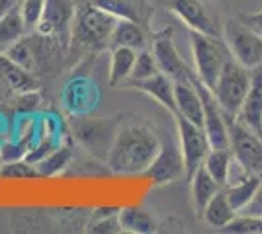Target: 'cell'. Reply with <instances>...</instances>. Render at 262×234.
Returning <instances> with one entry per match:
<instances>
[{
  "mask_svg": "<svg viewBox=\"0 0 262 234\" xmlns=\"http://www.w3.org/2000/svg\"><path fill=\"white\" fill-rule=\"evenodd\" d=\"M159 148H161V141L151 127L129 125L118 131L106 156V164L110 172L118 176L145 174V170L151 166Z\"/></svg>",
  "mask_w": 262,
  "mask_h": 234,
  "instance_id": "1",
  "label": "cell"
},
{
  "mask_svg": "<svg viewBox=\"0 0 262 234\" xmlns=\"http://www.w3.org/2000/svg\"><path fill=\"white\" fill-rule=\"evenodd\" d=\"M116 22L118 20L112 14L94 6L92 2H84V4L77 6L73 28H71L73 49L102 51L104 47H110Z\"/></svg>",
  "mask_w": 262,
  "mask_h": 234,
  "instance_id": "2",
  "label": "cell"
},
{
  "mask_svg": "<svg viewBox=\"0 0 262 234\" xmlns=\"http://www.w3.org/2000/svg\"><path fill=\"white\" fill-rule=\"evenodd\" d=\"M252 70L239 65L233 57L225 61L213 86V96L217 100L225 119H235L241 112V106L247 98V92L251 88Z\"/></svg>",
  "mask_w": 262,
  "mask_h": 234,
  "instance_id": "3",
  "label": "cell"
},
{
  "mask_svg": "<svg viewBox=\"0 0 262 234\" xmlns=\"http://www.w3.org/2000/svg\"><path fill=\"white\" fill-rule=\"evenodd\" d=\"M190 47H192L198 78L209 90H213L221 68L231 57L223 37H211V35L190 32Z\"/></svg>",
  "mask_w": 262,
  "mask_h": 234,
  "instance_id": "4",
  "label": "cell"
},
{
  "mask_svg": "<svg viewBox=\"0 0 262 234\" xmlns=\"http://www.w3.org/2000/svg\"><path fill=\"white\" fill-rule=\"evenodd\" d=\"M223 41L229 55L249 70L262 67V35L241 20H227L223 23Z\"/></svg>",
  "mask_w": 262,
  "mask_h": 234,
  "instance_id": "5",
  "label": "cell"
},
{
  "mask_svg": "<svg viewBox=\"0 0 262 234\" xmlns=\"http://www.w3.org/2000/svg\"><path fill=\"white\" fill-rule=\"evenodd\" d=\"M227 129L233 160L243 168L245 174L262 178V137L237 119H227Z\"/></svg>",
  "mask_w": 262,
  "mask_h": 234,
  "instance_id": "6",
  "label": "cell"
},
{
  "mask_svg": "<svg viewBox=\"0 0 262 234\" xmlns=\"http://www.w3.org/2000/svg\"><path fill=\"white\" fill-rule=\"evenodd\" d=\"M174 121L176 131H178V145H180V150L184 156V178L190 179L192 174L204 164L206 156L211 150V145H209L204 127L186 119L180 113L174 115Z\"/></svg>",
  "mask_w": 262,
  "mask_h": 234,
  "instance_id": "7",
  "label": "cell"
},
{
  "mask_svg": "<svg viewBox=\"0 0 262 234\" xmlns=\"http://www.w3.org/2000/svg\"><path fill=\"white\" fill-rule=\"evenodd\" d=\"M166 8L184 23L190 32L223 37V25L219 18L202 0H166Z\"/></svg>",
  "mask_w": 262,
  "mask_h": 234,
  "instance_id": "8",
  "label": "cell"
},
{
  "mask_svg": "<svg viewBox=\"0 0 262 234\" xmlns=\"http://www.w3.org/2000/svg\"><path fill=\"white\" fill-rule=\"evenodd\" d=\"M73 131L78 143L102 160H106L118 135L116 119H77L73 121Z\"/></svg>",
  "mask_w": 262,
  "mask_h": 234,
  "instance_id": "9",
  "label": "cell"
},
{
  "mask_svg": "<svg viewBox=\"0 0 262 234\" xmlns=\"http://www.w3.org/2000/svg\"><path fill=\"white\" fill-rule=\"evenodd\" d=\"M153 186H166L184 176V156L174 141H161V148L143 174Z\"/></svg>",
  "mask_w": 262,
  "mask_h": 234,
  "instance_id": "10",
  "label": "cell"
},
{
  "mask_svg": "<svg viewBox=\"0 0 262 234\" xmlns=\"http://www.w3.org/2000/svg\"><path fill=\"white\" fill-rule=\"evenodd\" d=\"M151 43H153V57L159 65V70L170 76L174 82L190 80L192 78V68L184 63V59L178 55V49L172 39V30H163L151 34Z\"/></svg>",
  "mask_w": 262,
  "mask_h": 234,
  "instance_id": "11",
  "label": "cell"
},
{
  "mask_svg": "<svg viewBox=\"0 0 262 234\" xmlns=\"http://www.w3.org/2000/svg\"><path fill=\"white\" fill-rule=\"evenodd\" d=\"M75 12H77V6L73 0H47L43 18L37 25V32L47 37L61 39L67 45L71 39Z\"/></svg>",
  "mask_w": 262,
  "mask_h": 234,
  "instance_id": "12",
  "label": "cell"
},
{
  "mask_svg": "<svg viewBox=\"0 0 262 234\" xmlns=\"http://www.w3.org/2000/svg\"><path fill=\"white\" fill-rule=\"evenodd\" d=\"M90 2L112 14L116 20H131L141 23L145 30L151 28L155 8L149 0H90Z\"/></svg>",
  "mask_w": 262,
  "mask_h": 234,
  "instance_id": "13",
  "label": "cell"
},
{
  "mask_svg": "<svg viewBox=\"0 0 262 234\" xmlns=\"http://www.w3.org/2000/svg\"><path fill=\"white\" fill-rule=\"evenodd\" d=\"M235 119L262 137V67L252 70L251 88Z\"/></svg>",
  "mask_w": 262,
  "mask_h": 234,
  "instance_id": "14",
  "label": "cell"
},
{
  "mask_svg": "<svg viewBox=\"0 0 262 234\" xmlns=\"http://www.w3.org/2000/svg\"><path fill=\"white\" fill-rule=\"evenodd\" d=\"M131 88L139 90L143 94H147L149 98H153L157 103H161L164 110L174 115L176 113V98H174V80L166 76L164 72H157L151 78H145L139 82H129Z\"/></svg>",
  "mask_w": 262,
  "mask_h": 234,
  "instance_id": "15",
  "label": "cell"
},
{
  "mask_svg": "<svg viewBox=\"0 0 262 234\" xmlns=\"http://www.w3.org/2000/svg\"><path fill=\"white\" fill-rule=\"evenodd\" d=\"M174 98L176 113H180V115H184L186 119H190L192 123L204 127V108H202V100H200V94H198L192 78L182 80V82H174Z\"/></svg>",
  "mask_w": 262,
  "mask_h": 234,
  "instance_id": "16",
  "label": "cell"
},
{
  "mask_svg": "<svg viewBox=\"0 0 262 234\" xmlns=\"http://www.w3.org/2000/svg\"><path fill=\"white\" fill-rule=\"evenodd\" d=\"M151 39L149 30H145L141 23L131 22V20H118L112 32V47H129L135 51L147 49Z\"/></svg>",
  "mask_w": 262,
  "mask_h": 234,
  "instance_id": "17",
  "label": "cell"
},
{
  "mask_svg": "<svg viewBox=\"0 0 262 234\" xmlns=\"http://www.w3.org/2000/svg\"><path fill=\"white\" fill-rule=\"evenodd\" d=\"M118 223L121 232L151 234L157 230V221L153 215L143 207H121L118 211Z\"/></svg>",
  "mask_w": 262,
  "mask_h": 234,
  "instance_id": "18",
  "label": "cell"
},
{
  "mask_svg": "<svg viewBox=\"0 0 262 234\" xmlns=\"http://www.w3.org/2000/svg\"><path fill=\"white\" fill-rule=\"evenodd\" d=\"M237 215H239V213L231 207L229 199H227V193H225L223 188L209 199V203L206 205V209L202 211V217H204L206 224L211 226V228H219V230H223Z\"/></svg>",
  "mask_w": 262,
  "mask_h": 234,
  "instance_id": "19",
  "label": "cell"
},
{
  "mask_svg": "<svg viewBox=\"0 0 262 234\" xmlns=\"http://www.w3.org/2000/svg\"><path fill=\"white\" fill-rule=\"evenodd\" d=\"M260 181H262V178L252 176V174H245V176H241V178L229 181L223 190L227 193V199H229L231 207L237 213L243 211V209L251 203L252 197H254V193L258 190Z\"/></svg>",
  "mask_w": 262,
  "mask_h": 234,
  "instance_id": "20",
  "label": "cell"
},
{
  "mask_svg": "<svg viewBox=\"0 0 262 234\" xmlns=\"http://www.w3.org/2000/svg\"><path fill=\"white\" fill-rule=\"evenodd\" d=\"M135 57L137 51L129 47H112V57H110V74L108 82L110 86H120L123 82H127L133 65H135Z\"/></svg>",
  "mask_w": 262,
  "mask_h": 234,
  "instance_id": "21",
  "label": "cell"
},
{
  "mask_svg": "<svg viewBox=\"0 0 262 234\" xmlns=\"http://www.w3.org/2000/svg\"><path fill=\"white\" fill-rule=\"evenodd\" d=\"M28 34L26 23L20 14V6H12L0 18V53H6L16 41H20Z\"/></svg>",
  "mask_w": 262,
  "mask_h": 234,
  "instance_id": "22",
  "label": "cell"
},
{
  "mask_svg": "<svg viewBox=\"0 0 262 234\" xmlns=\"http://www.w3.org/2000/svg\"><path fill=\"white\" fill-rule=\"evenodd\" d=\"M190 181H192V201H194V207H196L198 215H202V211L206 209L209 199L221 190V186L209 176L208 170L204 168V164L192 174Z\"/></svg>",
  "mask_w": 262,
  "mask_h": 234,
  "instance_id": "23",
  "label": "cell"
},
{
  "mask_svg": "<svg viewBox=\"0 0 262 234\" xmlns=\"http://www.w3.org/2000/svg\"><path fill=\"white\" fill-rule=\"evenodd\" d=\"M0 78L14 92L28 94V92H32L35 88V80L32 78V72H28L26 68L18 67L16 63H12L4 53H0Z\"/></svg>",
  "mask_w": 262,
  "mask_h": 234,
  "instance_id": "24",
  "label": "cell"
},
{
  "mask_svg": "<svg viewBox=\"0 0 262 234\" xmlns=\"http://www.w3.org/2000/svg\"><path fill=\"white\" fill-rule=\"evenodd\" d=\"M231 166H233V154L229 148H211L204 160V168L221 188L229 184Z\"/></svg>",
  "mask_w": 262,
  "mask_h": 234,
  "instance_id": "25",
  "label": "cell"
},
{
  "mask_svg": "<svg viewBox=\"0 0 262 234\" xmlns=\"http://www.w3.org/2000/svg\"><path fill=\"white\" fill-rule=\"evenodd\" d=\"M73 160V150L71 146H61V148H55L51 154H47L41 160L37 162L35 168L39 172V178H51L55 174H59L61 170H65Z\"/></svg>",
  "mask_w": 262,
  "mask_h": 234,
  "instance_id": "26",
  "label": "cell"
},
{
  "mask_svg": "<svg viewBox=\"0 0 262 234\" xmlns=\"http://www.w3.org/2000/svg\"><path fill=\"white\" fill-rule=\"evenodd\" d=\"M157 72H159V65L155 61L153 53L147 51V49H141V51H137L135 65H133V70H131L129 78H127V84L129 82H139V80H145V78H151Z\"/></svg>",
  "mask_w": 262,
  "mask_h": 234,
  "instance_id": "27",
  "label": "cell"
},
{
  "mask_svg": "<svg viewBox=\"0 0 262 234\" xmlns=\"http://www.w3.org/2000/svg\"><path fill=\"white\" fill-rule=\"evenodd\" d=\"M0 178L2 179H35L39 178V172L35 164L28 162V160H12V162H4L0 168Z\"/></svg>",
  "mask_w": 262,
  "mask_h": 234,
  "instance_id": "28",
  "label": "cell"
},
{
  "mask_svg": "<svg viewBox=\"0 0 262 234\" xmlns=\"http://www.w3.org/2000/svg\"><path fill=\"white\" fill-rule=\"evenodd\" d=\"M4 55L8 57L12 63H16L18 67L26 68L28 72H33L35 67H37V61H35V53H33L32 45L28 43V41H24V37L20 41H16V43L12 45Z\"/></svg>",
  "mask_w": 262,
  "mask_h": 234,
  "instance_id": "29",
  "label": "cell"
},
{
  "mask_svg": "<svg viewBox=\"0 0 262 234\" xmlns=\"http://www.w3.org/2000/svg\"><path fill=\"white\" fill-rule=\"evenodd\" d=\"M223 230L233 234H262V217L239 213Z\"/></svg>",
  "mask_w": 262,
  "mask_h": 234,
  "instance_id": "30",
  "label": "cell"
},
{
  "mask_svg": "<svg viewBox=\"0 0 262 234\" xmlns=\"http://www.w3.org/2000/svg\"><path fill=\"white\" fill-rule=\"evenodd\" d=\"M45 2L47 0H22L20 4V14H22V20L26 23V30L33 32L37 30V25L43 18L45 10Z\"/></svg>",
  "mask_w": 262,
  "mask_h": 234,
  "instance_id": "31",
  "label": "cell"
},
{
  "mask_svg": "<svg viewBox=\"0 0 262 234\" xmlns=\"http://www.w3.org/2000/svg\"><path fill=\"white\" fill-rule=\"evenodd\" d=\"M0 152H2V164L4 162H12V160H20L28 154V148L20 143H6V145L0 146Z\"/></svg>",
  "mask_w": 262,
  "mask_h": 234,
  "instance_id": "32",
  "label": "cell"
},
{
  "mask_svg": "<svg viewBox=\"0 0 262 234\" xmlns=\"http://www.w3.org/2000/svg\"><path fill=\"white\" fill-rule=\"evenodd\" d=\"M90 232H121L120 223H118V215H112L108 219H100L98 223L90 226Z\"/></svg>",
  "mask_w": 262,
  "mask_h": 234,
  "instance_id": "33",
  "label": "cell"
},
{
  "mask_svg": "<svg viewBox=\"0 0 262 234\" xmlns=\"http://www.w3.org/2000/svg\"><path fill=\"white\" fill-rule=\"evenodd\" d=\"M243 215H252V217H262V181L258 186V190L254 193V197L251 199V203L243 209Z\"/></svg>",
  "mask_w": 262,
  "mask_h": 234,
  "instance_id": "34",
  "label": "cell"
},
{
  "mask_svg": "<svg viewBox=\"0 0 262 234\" xmlns=\"http://www.w3.org/2000/svg\"><path fill=\"white\" fill-rule=\"evenodd\" d=\"M239 20L243 23H247L249 28H252L256 34L262 35V10L252 12V14H241Z\"/></svg>",
  "mask_w": 262,
  "mask_h": 234,
  "instance_id": "35",
  "label": "cell"
},
{
  "mask_svg": "<svg viewBox=\"0 0 262 234\" xmlns=\"http://www.w3.org/2000/svg\"><path fill=\"white\" fill-rule=\"evenodd\" d=\"M12 6H16V0H0V18L10 10Z\"/></svg>",
  "mask_w": 262,
  "mask_h": 234,
  "instance_id": "36",
  "label": "cell"
},
{
  "mask_svg": "<svg viewBox=\"0 0 262 234\" xmlns=\"http://www.w3.org/2000/svg\"><path fill=\"white\" fill-rule=\"evenodd\" d=\"M0 168H2V152H0Z\"/></svg>",
  "mask_w": 262,
  "mask_h": 234,
  "instance_id": "37",
  "label": "cell"
}]
</instances>
